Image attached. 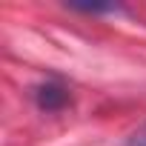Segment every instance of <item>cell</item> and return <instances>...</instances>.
Wrapping results in <instances>:
<instances>
[{
    "label": "cell",
    "mask_w": 146,
    "mask_h": 146,
    "mask_svg": "<svg viewBox=\"0 0 146 146\" xmlns=\"http://www.w3.org/2000/svg\"><path fill=\"white\" fill-rule=\"evenodd\" d=\"M32 98L40 112H60L69 103V89L60 80H43L32 89Z\"/></svg>",
    "instance_id": "6da1fadb"
},
{
    "label": "cell",
    "mask_w": 146,
    "mask_h": 146,
    "mask_svg": "<svg viewBox=\"0 0 146 146\" xmlns=\"http://www.w3.org/2000/svg\"><path fill=\"white\" fill-rule=\"evenodd\" d=\"M123 146H146V123H143L135 135H129V140H126Z\"/></svg>",
    "instance_id": "3957f363"
},
{
    "label": "cell",
    "mask_w": 146,
    "mask_h": 146,
    "mask_svg": "<svg viewBox=\"0 0 146 146\" xmlns=\"http://www.w3.org/2000/svg\"><path fill=\"white\" fill-rule=\"evenodd\" d=\"M75 12H86V15H103V12H120L117 6H72Z\"/></svg>",
    "instance_id": "7a4b0ae2"
}]
</instances>
